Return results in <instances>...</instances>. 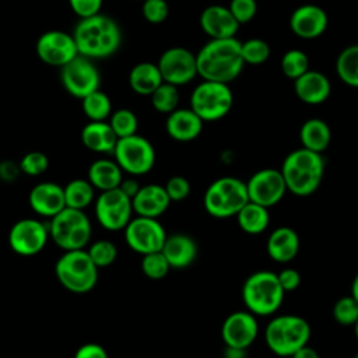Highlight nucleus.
Wrapping results in <instances>:
<instances>
[{"mask_svg":"<svg viewBox=\"0 0 358 358\" xmlns=\"http://www.w3.org/2000/svg\"><path fill=\"white\" fill-rule=\"evenodd\" d=\"M197 74L203 80L229 84L242 73L245 63L241 41L235 38L210 39L196 53Z\"/></svg>","mask_w":358,"mask_h":358,"instance_id":"f257e3e1","label":"nucleus"},{"mask_svg":"<svg viewBox=\"0 0 358 358\" xmlns=\"http://www.w3.org/2000/svg\"><path fill=\"white\" fill-rule=\"evenodd\" d=\"M73 38L78 55L94 59H106L116 53L122 43V31L119 24L101 13L80 18Z\"/></svg>","mask_w":358,"mask_h":358,"instance_id":"f03ea898","label":"nucleus"},{"mask_svg":"<svg viewBox=\"0 0 358 358\" xmlns=\"http://www.w3.org/2000/svg\"><path fill=\"white\" fill-rule=\"evenodd\" d=\"M324 166V158L319 152L303 147L291 151L280 169L287 192L299 197L313 194L322 183Z\"/></svg>","mask_w":358,"mask_h":358,"instance_id":"7ed1b4c3","label":"nucleus"},{"mask_svg":"<svg viewBox=\"0 0 358 358\" xmlns=\"http://www.w3.org/2000/svg\"><path fill=\"white\" fill-rule=\"evenodd\" d=\"M277 273L260 270L252 273L242 285V301L246 310L255 316H270L275 313L284 301Z\"/></svg>","mask_w":358,"mask_h":358,"instance_id":"20e7f679","label":"nucleus"},{"mask_svg":"<svg viewBox=\"0 0 358 358\" xmlns=\"http://www.w3.org/2000/svg\"><path fill=\"white\" fill-rule=\"evenodd\" d=\"M310 333V324L302 316L280 315L267 323L264 341L273 354L291 357L296 350L308 344Z\"/></svg>","mask_w":358,"mask_h":358,"instance_id":"39448f33","label":"nucleus"},{"mask_svg":"<svg viewBox=\"0 0 358 358\" xmlns=\"http://www.w3.org/2000/svg\"><path fill=\"white\" fill-rule=\"evenodd\" d=\"M248 201L246 182L234 176L215 179L203 197L204 210L215 218L235 217Z\"/></svg>","mask_w":358,"mask_h":358,"instance_id":"423d86ee","label":"nucleus"},{"mask_svg":"<svg viewBox=\"0 0 358 358\" xmlns=\"http://www.w3.org/2000/svg\"><path fill=\"white\" fill-rule=\"evenodd\" d=\"M98 270L85 249L66 250L55 264L59 282L76 294L88 292L96 285Z\"/></svg>","mask_w":358,"mask_h":358,"instance_id":"0eeeda50","label":"nucleus"},{"mask_svg":"<svg viewBox=\"0 0 358 358\" xmlns=\"http://www.w3.org/2000/svg\"><path fill=\"white\" fill-rule=\"evenodd\" d=\"M49 238L64 252L84 249L92 235L91 222L84 210L64 207L50 218Z\"/></svg>","mask_w":358,"mask_h":358,"instance_id":"6e6552de","label":"nucleus"},{"mask_svg":"<svg viewBox=\"0 0 358 358\" xmlns=\"http://www.w3.org/2000/svg\"><path fill=\"white\" fill-rule=\"evenodd\" d=\"M234 105L229 84L203 80L190 95V109L203 122H215L225 117Z\"/></svg>","mask_w":358,"mask_h":358,"instance_id":"1a4fd4ad","label":"nucleus"},{"mask_svg":"<svg viewBox=\"0 0 358 358\" xmlns=\"http://www.w3.org/2000/svg\"><path fill=\"white\" fill-rule=\"evenodd\" d=\"M112 154L122 171L133 176L148 173L155 164V150L152 144L137 133L117 138Z\"/></svg>","mask_w":358,"mask_h":358,"instance_id":"9d476101","label":"nucleus"},{"mask_svg":"<svg viewBox=\"0 0 358 358\" xmlns=\"http://www.w3.org/2000/svg\"><path fill=\"white\" fill-rule=\"evenodd\" d=\"M95 218L108 231H120L133 218L131 199L119 187L101 192L95 200Z\"/></svg>","mask_w":358,"mask_h":358,"instance_id":"9b49d317","label":"nucleus"},{"mask_svg":"<svg viewBox=\"0 0 358 358\" xmlns=\"http://www.w3.org/2000/svg\"><path fill=\"white\" fill-rule=\"evenodd\" d=\"M123 231L129 248L141 256L159 252L166 239L165 228L158 218L136 215L129 221Z\"/></svg>","mask_w":358,"mask_h":358,"instance_id":"f8f14e48","label":"nucleus"},{"mask_svg":"<svg viewBox=\"0 0 358 358\" xmlns=\"http://www.w3.org/2000/svg\"><path fill=\"white\" fill-rule=\"evenodd\" d=\"M60 69L62 84L70 95L83 99L88 94L99 90L101 74L91 59L77 55Z\"/></svg>","mask_w":358,"mask_h":358,"instance_id":"ddd939ff","label":"nucleus"},{"mask_svg":"<svg viewBox=\"0 0 358 358\" xmlns=\"http://www.w3.org/2000/svg\"><path fill=\"white\" fill-rule=\"evenodd\" d=\"M162 80L176 87L193 81L197 74L196 55L182 46L166 49L157 63Z\"/></svg>","mask_w":358,"mask_h":358,"instance_id":"4468645a","label":"nucleus"},{"mask_svg":"<svg viewBox=\"0 0 358 358\" xmlns=\"http://www.w3.org/2000/svg\"><path fill=\"white\" fill-rule=\"evenodd\" d=\"M249 201L263 207H273L282 200L287 193V186L280 169L263 168L255 172L246 182Z\"/></svg>","mask_w":358,"mask_h":358,"instance_id":"2eb2a0df","label":"nucleus"},{"mask_svg":"<svg viewBox=\"0 0 358 358\" xmlns=\"http://www.w3.org/2000/svg\"><path fill=\"white\" fill-rule=\"evenodd\" d=\"M49 239L48 227L35 218L17 221L8 232L10 248L20 256H35L43 250Z\"/></svg>","mask_w":358,"mask_h":358,"instance_id":"dca6fc26","label":"nucleus"},{"mask_svg":"<svg viewBox=\"0 0 358 358\" xmlns=\"http://www.w3.org/2000/svg\"><path fill=\"white\" fill-rule=\"evenodd\" d=\"M257 334V319L249 310H236L229 313L221 326V338L227 348L245 351L256 341Z\"/></svg>","mask_w":358,"mask_h":358,"instance_id":"f3484780","label":"nucleus"},{"mask_svg":"<svg viewBox=\"0 0 358 358\" xmlns=\"http://www.w3.org/2000/svg\"><path fill=\"white\" fill-rule=\"evenodd\" d=\"M35 49L43 63L55 67H63L78 55L73 35L59 29L43 32L38 38Z\"/></svg>","mask_w":358,"mask_h":358,"instance_id":"a211bd4d","label":"nucleus"},{"mask_svg":"<svg viewBox=\"0 0 358 358\" xmlns=\"http://www.w3.org/2000/svg\"><path fill=\"white\" fill-rule=\"evenodd\" d=\"M329 25L327 13L316 4H302L289 17V28L298 38L316 39Z\"/></svg>","mask_w":358,"mask_h":358,"instance_id":"6ab92c4d","label":"nucleus"},{"mask_svg":"<svg viewBox=\"0 0 358 358\" xmlns=\"http://www.w3.org/2000/svg\"><path fill=\"white\" fill-rule=\"evenodd\" d=\"M200 27L210 39H222L235 38L241 25L234 18L228 7L211 4L201 11Z\"/></svg>","mask_w":358,"mask_h":358,"instance_id":"aec40b11","label":"nucleus"},{"mask_svg":"<svg viewBox=\"0 0 358 358\" xmlns=\"http://www.w3.org/2000/svg\"><path fill=\"white\" fill-rule=\"evenodd\" d=\"M28 203L38 215L52 218L66 207L63 187L55 182H41L31 189Z\"/></svg>","mask_w":358,"mask_h":358,"instance_id":"412c9836","label":"nucleus"},{"mask_svg":"<svg viewBox=\"0 0 358 358\" xmlns=\"http://www.w3.org/2000/svg\"><path fill=\"white\" fill-rule=\"evenodd\" d=\"M294 91L299 101L308 105H320L326 102L331 94L330 80L320 71L308 70L294 80Z\"/></svg>","mask_w":358,"mask_h":358,"instance_id":"4be33fe9","label":"nucleus"},{"mask_svg":"<svg viewBox=\"0 0 358 358\" xmlns=\"http://www.w3.org/2000/svg\"><path fill=\"white\" fill-rule=\"evenodd\" d=\"M171 203L172 201L169 200L165 187L157 183L141 186L137 194L131 199L133 213L150 218H158L162 215Z\"/></svg>","mask_w":358,"mask_h":358,"instance_id":"5701e85b","label":"nucleus"},{"mask_svg":"<svg viewBox=\"0 0 358 358\" xmlns=\"http://www.w3.org/2000/svg\"><path fill=\"white\" fill-rule=\"evenodd\" d=\"M171 268H186L197 257L199 248L196 241L187 234L166 235L161 249Z\"/></svg>","mask_w":358,"mask_h":358,"instance_id":"b1692460","label":"nucleus"},{"mask_svg":"<svg viewBox=\"0 0 358 358\" xmlns=\"http://www.w3.org/2000/svg\"><path fill=\"white\" fill-rule=\"evenodd\" d=\"M204 122L190 109H175L166 117L165 129L171 138L187 143L197 138L203 130Z\"/></svg>","mask_w":358,"mask_h":358,"instance_id":"393cba45","label":"nucleus"},{"mask_svg":"<svg viewBox=\"0 0 358 358\" xmlns=\"http://www.w3.org/2000/svg\"><path fill=\"white\" fill-rule=\"evenodd\" d=\"M299 235L289 227L275 228L267 238L266 250L271 260L288 263L294 260L299 252Z\"/></svg>","mask_w":358,"mask_h":358,"instance_id":"a878e982","label":"nucleus"},{"mask_svg":"<svg viewBox=\"0 0 358 358\" xmlns=\"http://www.w3.org/2000/svg\"><path fill=\"white\" fill-rule=\"evenodd\" d=\"M81 141L94 152L112 154L117 143V136L105 120L90 122L81 130Z\"/></svg>","mask_w":358,"mask_h":358,"instance_id":"bb28decb","label":"nucleus"},{"mask_svg":"<svg viewBox=\"0 0 358 358\" xmlns=\"http://www.w3.org/2000/svg\"><path fill=\"white\" fill-rule=\"evenodd\" d=\"M88 180L101 192L119 187L123 180V171L115 159L99 158L94 161L88 168Z\"/></svg>","mask_w":358,"mask_h":358,"instance_id":"cd10ccee","label":"nucleus"},{"mask_svg":"<svg viewBox=\"0 0 358 358\" xmlns=\"http://www.w3.org/2000/svg\"><path fill=\"white\" fill-rule=\"evenodd\" d=\"M162 83V76L155 63H137L129 73V85L138 95L150 96Z\"/></svg>","mask_w":358,"mask_h":358,"instance_id":"c85d7f7f","label":"nucleus"},{"mask_svg":"<svg viewBox=\"0 0 358 358\" xmlns=\"http://www.w3.org/2000/svg\"><path fill=\"white\" fill-rule=\"evenodd\" d=\"M299 140L303 148L323 154L331 143V130L324 120L312 117L301 126Z\"/></svg>","mask_w":358,"mask_h":358,"instance_id":"c756f323","label":"nucleus"},{"mask_svg":"<svg viewBox=\"0 0 358 358\" xmlns=\"http://www.w3.org/2000/svg\"><path fill=\"white\" fill-rule=\"evenodd\" d=\"M235 218L239 228L249 235H259L264 232L270 224L268 208L253 201H248Z\"/></svg>","mask_w":358,"mask_h":358,"instance_id":"7c9ffc66","label":"nucleus"},{"mask_svg":"<svg viewBox=\"0 0 358 358\" xmlns=\"http://www.w3.org/2000/svg\"><path fill=\"white\" fill-rule=\"evenodd\" d=\"M338 78L354 88H358V43L344 48L336 59Z\"/></svg>","mask_w":358,"mask_h":358,"instance_id":"2f4dec72","label":"nucleus"},{"mask_svg":"<svg viewBox=\"0 0 358 358\" xmlns=\"http://www.w3.org/2000/svg\"><path fill=\"white\" fill-rule=\"evenodd\" d=\"M66 207L85 210L94 200V186L88 179H73L64 187Z\"/></svg>","mask_w":358,"mask_h":358,"instance_id":"473e14b6","label":"nucleus"},{"mask_svg":"<svg viewBox=\"0 0 358 358\" xmlns=\"http://www.w3.org/2000/svg\"><path fill=\"white\" fill-rule=\"evenodd\" d=\"M81 106L90 122H102L112 113V102L109 96L101 90H96L84 96L81 99Z\"/></svg>","mask_w":358,"mask_h":358,"instance_id":"72a5a7b5","label":"nucleus"},{"mask_svg":"<svg viewBox=\"0 0 358 358\" xmlns=\"http://www.w3.org/2000/svg\"><path fill=\"white\" fill-rule=\"evenodd\" d=\"M151 105L152 108L159 112L169 115L175 109H178L179 105V91L178 87L169 83H162L151 95Z\"/></svg>","mask_w":358,"mask_h":358,"instance_id":"f704fd0d","label":"nucleus"},{"mask_svg":"<svg viewBox=\"0 0 358 358\" xmlns=\"http://www.w3.org/2000/svg\"><path fill=\"white\" fill-rule=\"evenodd\" d=\"M280 67L285 77L296 80L309 70V57L303 50L291 49L282 55Z\"/></svg>","mask_w":358,"mask_h":358,"instance_id":"c9c22d12","label":"nucleus"},{"mask_svg":"<svg viewBox=\"0 0 358 358\" xmlns=\"http://www.w3.org/2000/svg\"><path fill=\"white\" fill-rule=\"evenodd\" d=\"M108 123L110 124V127L115 131V134L117 136V138L133 136L137 133V129H138V119H137L136 113L126 108L112 112Z\"/></svg>","mask_w":358,"mask_h":358,"instance_id":"e433bc0d","label":"nucleus"},{"mask_svg":"<svg viewBox=\"0 0 358 358\" xmlns=\"http://www.w3.org/2000/svg\"><path fill=\"white\" fill-rule=\"evenodd\" d=\"M241 55L245 64H262L270 57V46L260 38H250L241 42Z\"/></svg>","mask_w":358,"mask_h":358,"instance_id":"4c0bfd02","label":"nucleus"},{"mask_svg":"<svg viewBox=\"0 0 358 358\" xmlns=\"http://www.w3.org/2000/svg\"><path fill=\"white\" fill-rule=\"evenodd\" d=\"M87 252L98 268L109 267L110 264L115 263L117 257L116 245L108 239H99L92 242Z\"/></svg>","mask_w":358,"mask_h":358,"instance_id":"58836bf2","label":"nucleus"},{"mask_svg":"<svg viewBox=\"0 0 358 358\" xmlns=\"http://www.w3.org/2000/svg\"><path fill=\"white\" fill-rule=\"evenodd\" d=\"M169 270H171V266L161 250L143 255L141 271L147 278L161 280L168 274Z\"/></svg>","mask_w":358,"mask_h":358,"instance_id":"ea45409f","label":"nucleus"},{"mask_svg":"<svg viewBox=\"0 0 358 358\" xmlns=\"http://www.w3.org/2000/svg\"><path fill=\"white\" fill-rule=\"evenodd\" d=\"M333 317L341 326H352L358 319V303L351 296H341L333 306Z\"/></svg>","mask_w":358,"mask_h":358,"instance_id":"a19ab883","label":"nucleus"},{"mask_svg":"<svg viewBox=\"0 0 358 358\" xmlns=\"http://www.w3.org/2000/svg\"><path fill=\"white\" fill-rule=\"evenodd\" d=\"M49 166V159L46 154L41 151H29L20 161V169L28 176H39Z\"/></svg>","mask_w":358,"mask_h":358,"instance_id":"79ce46f5","label":"nucleus"},{"mask_svg":"<svg viewBox=\"0 0 358 358\" xmlns=\"http://www.w3.org/2000/svg\"><path fill=\"white\" fill-rule=\"evenodd\" d=\"M141 13L150 24H162L168 18L169 6L166 0H143Z\"/></svg>","mask_w":358,"mask_h":358,"instance_id":"37998d69","label":"nucleus"},{"mask_svg":"<svg viewBox=\"0 0 358 358\" xmlns=\"http://www.w3.org/2000/svg\"><path fill=\"white\" fill-rule=\"evenodd\" d=\"M231 14L239 25L252 21L257 13L256 0H231L228 6Z\"/></svg>","mask_w":358,"mask_h":358,"instance_id":"c03bdc74","label":"nucleus"},{"mask_svg":"<svg viewBox=\"0 0 358 358\" xmlns=\"http://www.w3.org/2000/svg\"><path fill=\"white\" fill-rule=\"evenodd\" d=\"M166 194L171 201H182L190 194V183L185 176L175 175L171 176L164 185Z\"/></svg>","mask_w":358,"mask_h":358,"instance_id":"a18cd8bd","label":"nucleus"},{"mask_svg":"<svg viewBox=\"0 0 358 358\" xmlns=\"http://www.w3.org/2000/svg\"><path fill=\"white\" fill-rule=\"evenodd\" d=\"M103 0H69L70 8L80 18L95 15L101 11Z\"/></svg>","mask_w":358,"mask_h":358,"instance_id":"49530a36","label":"nucleus"},{"mask_svg":"<svg viewBox=\"0 0 358 358\" xmlns=\"http://www.w3.org/2000/svg\"><path fill=\"white\" fill-rule=\"evenodd\" d=\"M277 278L284 292L295 291L301 285V274L296 268L292 267L282 268L280 273H277Z\"/></svg>","mask_w":358,"mask_h":358,"instance_id":"de8ad7c7","label":"nucleus"},{"mask_svg":"<svg viewBox=\"0 0 358 358\" xmlns=\"http://www.w3.org/2000/svg\"><path fill=\"white\" fill-rule=\"evenodd\" d=\"M73 358H109L106 350L96 343H85L80 345Z\"/></svg>","mask_w":358,"mask_h":358,"instance_id":"09e8293b","label":"nucleus"},{"mask_svg":"<svg viewBox=\"0 0 358 358\" xmlns=\"http://www.w3.org/2000/svg\"><path fill=\"white\" fill-rule=\"evenodd\" d=\"M20 165L15 166L13 162L10 161H6V162H1L0 164V178L1 179H6V180H13L18 172H20Z\"/></svg>","mask_w":358,"mask_h":358,"instance_id":"8fccbe9b","label":"nucleus"},{"mask_svg":"<svg viewBox=\"0 0 358 358\" xmlns=\"http://www.w3.org/2000/svg\"><path fill=\"white\" fill-rule=\"evenodd\" d=\"M140 185H138V182L136 180V179H133V178H130V179H123L122 182H120V185H119V189L126 194V196H129L130 199H133L136 194H137V192L140 190Z\"/></svg>","mask_w":358,"mask_h":358,"instance_id":"3c124183","label":"nucleus"},{"mask_svg":"<svg viewBox=\"0 0 358 358\" xmlns=\"http://www.w3.org/2000/svg\"><path fill=\"white\" fill-rule=\"evenodd\" d=\"M289 358H320V355L313 347L306 344V345L301 347L299 350H296Z\"/></svg>","mask_w":358,"mask_h":358,"instance_id":"603ef678","label":"nucleus"},{"mask_svg":"<svg viewBox=\"0 0 358 358\" xmlns=\"http://www.w3.org/2000/svg\"><path fill=\"white\" fill-rule=\"evenodd\" d=\"M351 296L357 301L358 303V273L355 274V277L352 278V282H351Z\"/></svg>","mask_w":358,"mask_h":358,"instance_id":"864d4df0","label":"nucleus"},{"mask_svg":"<svg viewBox=\"0 0 358 358\" xmlns=\"http://www.w3.org/2000/svg\"><path fill=\"white\" fill-rule=\"evenodd\" d=\"M352 327H354V334H355V337H357V340H358V319H357V322L352 324Z\"/></svg>","mask_w":358,"mask_h":358,"instance_id":"5fc2aeb1","label":"nucleus"},{"mask_svg":"<svg viewBox=\"0 0 358 358\" xmlns=\"http://www.w3.org/2000/svg\"><path fill=\"white\" fill-rule=\"evenodd\" d=\"M354 358H358V351L355 352V355H354Z\"/></svg>","mask_w":358,"mask_h":358,"instance_id":"6e6d98bb","label":"nucleus"},{"mask_svg":"<svg viewBox=\"0 0 358 358\" xmlns=\"http://www.w3.org/2000/svg\"><path fill=\"white\" fill-rule=\"evenodd\" d=\"M141 1H143V0H141Z\"/></svg>","mask_w":358,"mask_h":358,"instance_id":"4d7b16f0","label":"nucleus"}]
</instances>
